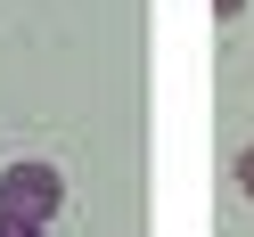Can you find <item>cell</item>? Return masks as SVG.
<instances>
[{"label":"cell","instance_id":"cell-1","mask_svg":"<svg viewBox=\"0 0 254 237\" xmlns=\"http://www.w3.org/2000/svg\"><path fill=\"white\" fill-rule=\"evenodd\" d=\"M58 213H66V172H58V164L25 155V164L0 172V221H8V229H41V237H50Z\"/></svg>","mask_w":254,"mask_h":237},{"label":"cell","instance_id":"cell-2","mask_svg":"<svg viewBox=\"0 0 254 237\" xmlns=\"http://www.w3.org/2000/svg\"><path fill=\"white\" fill-rule=\"evenodd\" d=\"M238 188H246V196H254V147L238 155Z\"/></svg>","mask_w":254,"mask_h":237},{"label":"cell","instance_id":"cell-3","mask_svg":"<svg viewBox=\"0 0 254 237\" xmlns=\"http://www.w3.org/2000/svg\"><path fill=\"white\" fill-rule=\"evenodd\" d=\"M0 237H41V229H8V221H0Z\"/></svg>","mask_w":254,"mask_h":237}]
</instances>
